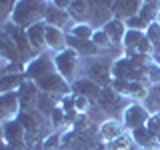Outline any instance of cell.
Returning a JSON list of instances; mask_svg holds the SVG:
<instances>
[{
    "label": "cell",
    "instance_id": "32",
    "mask_svg": "<svg viewBox=\"0 0 160 150\" xmlns=\"http://www.w3.org/2000/svg\"><path fill=\"white\" fill-rule=\"evenodd\" d=\"M26 70V62L18 60V62H6V60H0V76H6V74H24Z\"/></svg>",
    "mask_w": 160,
    "mask_h": 150
},
{
    "label": "cell",
    "instance_id": "3",
    "mask_svg": "<svg viewBox=\"0 0 160 150\" xmlns=\"http://www.w3.org/2000/svg\"><path fill=\"white\" fill-rule=\"evenodd\" d=\"M82 56L76 52V50L72 48H66L62 50V52L54 54V66H56V72L60 76H64L68 80L70 84L74 82V80H78V68L80 64H82Z\"/></svg>",
    "mask_w": 160,
    "mask_h": 150
},
{
    "label": "cell",
    "instance_id": "1",
    "mask_svg": "<svg viewBox=\"0 0 160 150\" xmlns=\"http://www.w3.org/2000/svg\"><path fill=\"white\" fill-rule=\"evenodd\" d=\"M46 8H48V0H18L10 22H14L18 28L28 30L36 22L44 20Z\"/></svg>",
    "mask_w": 160,
    "mask_h": 150
},
{
    "label": "cell",
    "instance_id": "25",
    "mask_svg": "<svg viewBox=\"0 0 160 150\" xmlns=\"http://www.w3.org/2000/svg\"><path fill=\"white\" fill-rule=\"evenodd\" d=\"M130 136H132L134 144H136L138 148H160V146H158V140L154 138L152 134H150V130H148L146 126L132 130V132H130Z\"/></svg>",
    "mask_w": 160,
    "mask_h": 150
},
{
    "label": "cell",
    "instance_id": "13",
    "mask_svg": "<svg viewBox=\"0 0 160 150\" xmlns=\"http://www.w3.org/2000/svg\"><path fill=\"white\" fill-rule=\"evenodd\" d=\"M44 22L48 24V26H54V28H60V30H66L72 26V18H70L68 10H60L56 8L52 2L48 0V8H46V16H44Z\"/></svg>",
    "mask_w": 160,
    "mask_h": 150
},
{
    "label": "cell",
    "instance_id": "6",
    "mask_svg": "<svg viewBox=\"0 0 160 150\" xmlns=\"http://www.w3.org/2000/svg\"><path fill=\"white\" fill-rule=\"evenodd\" d=\"M2 32L8 34V36L12 38V42L16 44V48L20 52V58H22L26 64L38 56V54L32 50V46H30V40H28L26 30H24V28H18L14 22H6V24H2Z\"/></svg>",
    "mask_w": 160,
    "mask_h": 150
},
{
    "label": "cell",
    "instance_id": "46",
    "mask_svg": "<svg viewBox=\"0 0 160 150\" xmlns=\"http://www.w3.org/2000/svg\"><path fill=\"white\" fill-rule=\"evenodd\" d=\"M154 60H156V62H158V64H160V56H154Z\"/></svg>",
    "mask_w": 160,
    "mask_h": 150
},
{
    "label": "cell",
    "instance_id": "30",
    "mask_svg": "<svg viewBox=\"0 0 160 150\" xmlns=\"http://www.w3.org/2000/svg\"><path fill=\"white\" fill-rule=\"evenodd\" d=\"M144 106L148 108L150 114H160V84H154L148 90V96L144 100Z\"/></svg>",
    "mask_w": 160,
    "mask_h": 150
},
{
    "label": "cell",
    "instance_id": "45",
    "mask_svg": "<svg viewBox=\"0 0 160 150\" xmlns=\"http://www.w3.org/2000/svg\"><path fill=\"white\" fill-rule=\"evenodd\" d=\"M136 150H160V148H136Z\"/></svg>",
    "mask_w": 160,
    "mask_h": 150
},
{
    "label": "cell",
    "instance_id": "19",
    "mask_svg": "<svg viewBox=\"0 0 160 150\" xmlns=\"http://www.w3.org/2000/svg\"><path fill=\"white\" fill-rule=\"evenodd\" d=\"M46 48L54 50V52H62L68 48V34L60 28L54 26H46Z\"/></svg>",
    "mask_w": 160,
    "mask_h": 150
},
{
    "label": "cell",
    "instance_id": "31",
    "mask_svg": "<svg viewBox=\"0 0 160 150\" xmlns=\"http://www.w3.org/2000/svg\"><path fill=\"white\" fill-rule=\"evenodd\" d=\"M66 34H70V36L74 38H80V40H92V34H94V28L90 26V24H72Z\"/></svg>",
    "mask_w": 160,
    "mask_h": 150
},
{
    "label": "cell",
    "instance_id": "41",
    "mask_svg": "<svg viewBox=\"0 0 160 150\" xmlns=\"http://www.w3.org/2000/svg\"><path fill=\"white\" fill-rule=\"evenodd\" d=\"M146 128L150 130V134H152L156 140L160 138V114H152V116H150Z\"/></svg>",
    "mask_w": 160,
    "mask_h": 150
},
{
    "label": "cell",
    "instance_id": "21",
    "mask_svg": "<svg viewBox=\"0 0 160 150\" xmlns=\"http://www.w3.org/2000/svg\"><path fill=\"white\" fill-rule=\"evenodd\" d=\"M68 48L76 50L82 58H88V60L90 58H96L98 54H100V48L92 42V40H80V38L70 36V34H68Z\"/></svg>",
    "mask_w": 160,
    "mask_h": 150
},
{
    "label": "cell",
    "instance_id": "33",
    "mask_svg": "<svg viewBox=\"0 0 160 150\" xmlns=\"http://www.w3.org/2000/svg\"><path fill=\"white\" fill-rule=\"evenodd\" d=\"M106 146H108V150H132L134 140H132V136H130V132H124L122 136L114 138L112 142L106 144Z\"/></svg>",
    "mask_w": 160,
    "mask_h": 150
},
{
    "label": "cell",
    "instance_id": "27",
    "mask_svg": "<svg viewBox=\"0 0 160 150\" xmlns=\"http://www.w3.org/2000/svg\"><path fill=\"white\" fill-rule=\"evenodd\" d=\"M138 16L148 24H154L158 22V16H160V2H154V0H148V2H142V8H140Z\"/></svg>",
    "mask_w": 160,
    "mask_h": 150
},
{
    "label": "cell",
    "instance_id": "7",
    "mask_svg": "<svg viewBox=\"0 0 160 150\" xmlns=\"http://www.w3.org/2000/svg\"><path fill=\"white\" fill-rule=\"evenodd\" d=\"M152 114L148 112V108L144 106L142 102H130L126 108H124V112H122V124H124V128L128 130V132H132V130H136V128H142V126H146L148 124V120Z\"/></svg>",
    "mask_w": 160,
    "mask_h": 150
},
{
    "label": "cell",
    "instance_id": "47",
    "mask_svg": "<svg viewBox=\"0 0 160 150\" xmlns=\"http://www.w3.org/2000/svg\"><path fill=\"white\" fill-rule=\"evenodd\" d=\"M158 146H160V138H158Z\"/></svg>",
    "mask_w": 160,
    "mask_h": 150
},
{
    "label": "cell",
    "instance_id": "4",
    "mask_svg": "<svg viewBox=\"0 0 160 150\" xmlns=\"http://www.w3.org/2000/svg\"><path fill=\"white\" fill-rule=\"evenodd\" d=\"M112 64H114V60L96 56V58L88 60L84 70H86V76L90 80H94L100 88H106V86H112V80H114L112 78Z\"/></svg>",
    "mask_w": 160,
    "mask_h": 150
},
{
    "label": "cell",
    "instance_id": "12",
    "mask_svg": "<svg viewBox=\"0 0 160 150\" xmlns=\"http://www.w3.org/2000/svg\"><path fill=\"white\" fill-rule=\"evenodd\" d=\"M124 132H128V130L124 128L122 120H118V118H104L102 122L98 124V138H100V142H104V144H108V142H112L114 138L122 136Z\"/></svg>",
    "mask_w": 160,
    "mask_h": 150
},
{
    "label": "cell",
    "instance_id": "8",
    "mask_svg": "<svg viewBox=\"0 0 160 150\" xmlns=\"http://www.w3.org/2000/svg\"><path fill=\"white\" fill-rule=\"evenodd\" d=\"M130 102H132V100H128L126 96L118 94L112 86H106V88H102L100 98H98L94 104H96V106L102 110L104 114H108V118H114V116H112L114 110H122V112H124V108H126Z\"/></svg>",
    "mask_w": 160,
    "mask_h": 150
},
{
    "label": "cell",
    "instance_id": "20",
    "mask_svg": "<svg viewBox=\"0 0 160 150\" xmlns=\"http://www.w3.org/2000/svg\"><path fill=\"white\" fill-rule=\"evenodd\" d=\"M2 138H4L6 144H10V142H24V140H26V130H24V126L18 122L16 118L8 120V122H2Z\"/></svg>",
    "mask_w": 160,
    "mask_h": 150
},
{
    "label": "cell",
    "instance_id": "43",
    "mask_svg": "<svg viewBox=\"0 0 160 150\" xmlns=\"http://www.w3.org/2000/svg\"><path fill=\"white\" fill-rule=\"evenodd\" d=\"M50 2H52L56 8H60V10H68V8H70V2H72V0H50Z\"/></svg>",
    "mask_w": 160,
    "mask_h": 150
},
{
    "label": "cell",
    "instance_id": "18",
    "mask_svg": "<svg viewBox=\"0 0 160 150\" xmlns=\"http://www.w3.org/2000/svg\"><path fill=\"white\" fill-rule=\"evenodd\" d=\"M46 26H48V24L42 20V22H36L34 26H30L26 30L30 46H32V50L36 54H42L44 50H46Z\"/></svg>",
    "mask_w": 160,
    "mask_h": 150
},
{
    "label": "cell",
    "instance_id": "23",
    "mask_svg": "<svg viewBox=\"0 0 160 150\" xmlns=\"http://www.w3.org/2000/svg\"><path fill=\"white\" fill-rule=\"evenodd\" d=\"M0 60H6V62H18V60H22L16 44H14L12 38H10L8 34H4L2 30H0Z\"/></svg>",
    "mask_w": 160,
    "mask_h": 150
},
{
    "label": "cell",
    "instance_id": "29",
    "mask_svg": "<svg viewBox=\"0 0 160 150\" xmlns=\"http://www.w3.org/2000/svg\"><path fill=\"white\" fill-rule=\"evenodd\" d=\"M58 104H60V96H54V94L42 92V94H40L38 104H36V110H38V112H42L44 116L50 120V114H52V110L56 108Z\"/></svg>",
    "mask_w": 160,
    "mask_h": 150
},
{
    "label": "cell",
    "instance_id": "38",
    "mask_svg": "<svg viewBox=\"0 0 160 150\" xmlns=\"http://www.w3.org/2000/svg\"><path fill=\"white\" fill-rule=\"evenodd\" d=\"M148 84L154 86V84H160V64L152 58V62L148 64Z\"/></svg>",
    "mask_w": 160,
    "mask_h": 150
},
{
    "label": "cell",
    "instance_id": "40",
    "mask_svg": "<svg viewBox=\"0 0 160 150\" xmlns=\"http://www.w3.org/2000/svg\"><path fill=\"white\" fill-rule=\"evenodd\" d=\"M146 38L154 44V46H158L160 44V22H154V24H150L146 28Z\"/></svg>",
    "mask_w": 160,
    "mask_h": 150
},
{
    "label": "cell",
    "instance_id": "2",
    "mask_svg": "<svg viewBox=\"0 0 160 150\" xmlns=\"http://www.w3.org/2000/svg\"><path fill=\"white\" fill-rule=\"evenodd\" d=\"M98 144H100L98 128L86 130V132H78V130L66 128L62 132V148H68V150H94Z\"/></svg>",
    "mask_w": 160,
    "mask_h": 150
},
{
    "label": "cell",
    "instance_id": "24",
    "mask_svg": "<svg viewBox=\"0 0 160 150\" xmlns=\"http://www.w3.org/2000/svg\"><path fill=\"white\" fill-rule=\"evenodd\" d=\"M104 32L110 36V40L114 42V46L116 44H122L124 42V36H126V30H128V26H126V22L124 20H118V18H112L110 22L106 24V26L102 28Z\"/></svg>",
    "mask_w": 160,
    "mask_h": 150
},
{
    "label": "cell",
    "instance_id": "39",
    "mask_svg": "<svg viewBox=\"0 0 160 150\" xmlns=\"http://www.w3.org/2000/svg\"><path fill=\"white\" fill-rule=\"evenodd\" d=\"M50 124H52L54 128H60L62 124H66V114H64L62 108H60V104L52 110V114H50Z\"/></svg>",
    "mask_w": 160,
    "mask_h": 150
},
{
    "label": "cell",
    "instance_id": "26",
    "mask_svg": "<svg viewBox=\"0 0 160 150\" xmlns=\"http://www.w3.org/2000/svg\"><path fill=\"white\" fill-rule=\"evenodd\" d=\"M24 82H26L24 74H6V76H0V94L18 92Z\"/></svg>",
    "mask_w": 160,
    "mask_h": 150
},
{
    "label": "cell",
    "instance_id": "49",
    "mask_svg": "<svg viewBox=\"0 0 160 150\" xmlns=\"http://www.w3.org/2000/svg\"><path fill=\"white\" fill-rule=\"evenodd\" d=\"M158 22H160V16H158Z\"/></svg>",
    "mask_w": 160,
    "mask_h": 150
},
{
    "label": "cell",
    "instance_id": "5",
    "mask_svg": "<svg viewBox=\"0 0 160 150\" xmlns=\"http://www.w3.org/2000/svg\"><path fill=\"white\" fill-rule=\"evenodd\" d=\"M16 120L24 126L26 134H32V136H40V138H46L50 132H46V124H50V120L44 116L42 112H38L36 108H30V110H20V114L16 116Z\"/></svg>",
    "mask_w": 160,
    "mask_h": 150
},
{
    "label": "cell",
    "instance_id": "22",
    "mask_svg": "<svg viewBox=\"0 0 160 150\" xmlns=\"http://www.w3.org/2000/svg\"><path fill=\"white\" fill-rule=\"evenodd\" d=\"M68 14L74 24H90V2L88 0H72Z\"/></svg>",
    "mask_w": 160,
    "mask_h": 150
},
{
    "label": "cell",
    "instance_id": "14",
    "mask_svg": "<svg viewBox=\"0 0 160 150\" xmlns=\"http://www.w3.org/2000/svg\"><path fill=\"white\" fill-rule=\"evenodd\" d=\"M18 100H20V108L22 110H30V108H36L38 100H40V88L36 86V82H32V80H26V82L20 86L18 90Z\"/></svg>",
    "mask_w": 160,
    "mask_h": 150
},
{
    "label": "cell",
    "instance_id": "37",
    "mask_svg": "<svg viewBox=\"0 0 160 150\" xmlns=\"http://www.w3.org/2000/svg\"><path fill=\"white\" fill-rule=\"evenodd\" d=\"M74 108H76V112H80V114H88L90 108H92V100L82 96V94H74Z\"/></svg>",
    "mask_w": 160,
    "mask_h": 150
},
{
    "label": "cell",
    "instance_id": "9",
    "mask_svg": "<svg viewBox=\"0 0 160 150\" xmlns=\"http://www.w3.org/2000/svg\"><path fill=\"white\" fill-rule=\"evenodd\" d=\"M36 86L40 88V92H46V94H54V96H68L72 94V86L64 76H60L58 72H50L46 76L38 78L36 80Z\"/></svg>",
    "mask_w": 160,
    "mask_h": 150
},
{
    "label": "cell",
    "instance_id": "44",
    "mask_svg": "<svg viewBox=\"0 0 160 150\" xmlns=\"http://www.w3.org/2000/svg\"><path fill=\"white\" fill-rule=\"evenodd\" d=\"M94 150H108V146H106V144H104V142H100V144H98V146L94 148Z\"/></svg>",
    "mask_w": 160,
    "mask_h": 150
},
{
    "label": "cell",
    "instance_id": "34",
    "mask_svg": "<svg viewBox=\"0 0 160 150\" xmlns=\"http://www.w3.org/2000/svg\"><path fill=\"white\" fill-rule=\"evenodd\" d=\"M62 132L64 130H54L42 140V150H60L62 148Z\"/></svg>",
    "mask_w": 160,
    "mask_h": 150
},
{
    "label": "cell",
    "instance_id": "35",
    "mask_svg": "<svg viewBox=\"0 0 160 150\" xmlns=\"http://www.w3.org/2000/svg\"><path fill=\"white\" fill-rule=\"evenodd\" d=\"M70 128H72V130H78V132H86V130L96 128V124H94V118L90 116V114H78L76 122H74Z\"/></svg>",
    "mask_w": 160,
    "mask_h": 150
},
{
    "label": "cell",
    "instance_id": "36",
    "mask_svg": "<svg viewBox=\"0 0 160 150\" xmlns=\"http://www.w3.org/2000/svg\"><path fill=\"white\" fill-rule=\"evenodd\" d=\"M92 42L96 44L100 50H108V48H112V46H114V42L110 40V36H108L106 32H104L102 28L94 30V34H92Z\"/></svg>",
    "mask_w": 160,
    "mask_h": 150
},
{
    "label": "cell",
    "instance_id": "11",
    "mask_svg": "<svg viewBox=\"0 0 160 150\" xmlns=\"http://www.w3.org/2000/svg\"><path fill=\"white\" fill-rule=\"evenodd\" d=\"M88 2H90V26L94 30L104 28L114 18L112 2H108V0H88Z\"/></svg>",
    "mask_w": 160,
    "mask_h": 150
},
{
    "label": "cell",
    "instance_id": "17",
    "mask_svg": "<svg viewBox=\"0 0 160 150\" xmlns=\"http://www.w3.org/2000/svg\"><path fill=\"white\" fill-rule=\"evenodd\" d=\"M70 86H72V94H82V96L90 98L92 102H96L100 98V92H102V88H100L94 80H90L88 76H82V78L74 80Z\"/></svg>",
    "mask_w": 160,
    "mask_h": 150
},
{
    "label": "cell",
    "instance_id": "16",
    "mask_svg": "<svg viewBox=\"0 0 160 150\" xmlns=\"http://www.w3.org/2000/svg\"><path fill=\"white\" fill-rule=\"evenodd\" d=\"M20 100L16 92H8V94H0V114H2V122L14 120L20 114Z\"/></svg>",
    "mask_w": 160,
    "mask_h": 150
},
{
    "label": "cell",
    "instance_id": "28",
    "mask_svg": "<svg viewBox=\"0 0 160 150\" xmlns=\"http://www.w3.org/2000/svg\"><path fill=\"white\" fill-rule=\"evenodd\" d=\"M148 90L150 86L146 82H128V88H126V96L128 100H132V102H144L148 96Z\"/></svg>",
    "mask_w": 160,
    "mask_h": 150
},
{
    "label": "cell",
    "instance_id": "42",
    "mask_svg": "<svg viewBox=\"0 0 160 150\" xmlns=\"http://www.w3.org/2000/svg\"><path fill=\"white\" fill-rule=\"evenodd\" d=\"M60 108L64 110V114H68V112H74V94H68V96H62L60 98Z\"/></svg>",
    "mask_w": 160,
    "mask_h": 150
},
{
    "label": "cell",
    "instance_id": "15",
    "mask_svg": "<svg viewBox=\"0 0 160 150\" xmlns=\"http://www.w3.org/2000/svg\"><path fill=\"white\" fill-rule=\"evenodd\" d=\"M140 8H142V2H140V0H114L112 2L114 18L124 20V22L136 16L140 12Z\"/></svg>",
    "mask_w": 160,
    "mask_h": 150
},
{
    "label": "cell",
    "instance_id": "10",
    "mask_svg": "<svg viewBox=\"0 0 160 150\" xmlns=\"http://www.w3.org/2000/svg\"><path fill=\"white\" fill-rule=\"evenodd\" d=\"M50 72H56V66H54V56H48V52L38 54L34 60H30L26 64V70H24V76L26 80H32L36 82L38 78L46 76Z\"/></svg>",
    "mask_w": 160,
    "mask_h": 150
},
{
    "label": "cell",
    "instance_id": "48",
    "mask_svg": "<svg viewBox=\"0 0 160 150\" xmlns=\"http://www.w3.org/2000/svg\"><path fill=\"white\" fill-rule=\"evenodd\" d=\"M60 150H68V148H60Z\"/></svg>",
    "mask_w": 160,
    "mask_h": 150
}]
</instances>
